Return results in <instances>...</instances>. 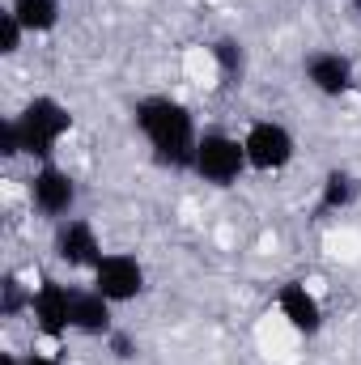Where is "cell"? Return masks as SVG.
I'll list each match as a JSON object with an SVG mask.
<instances>
[{"mask_svg":"<svg viewBox=\"0 0 361 365\" xmlns=\"http://www.w3.org/2000/svg\"><path fill=\"white\" fill-rule=\"evenodd\" d=\"M0 153H4V158H21V149H17V128H13V119H4V123H0Z\"/></svg>","mask_w":361,"mask_h":365,"instance_id":"ac0fdd59","label":"cell"},{"mask_svg":"<svg viewBox=\"0 0 361 365\" xmlns=\"http://www.w3.org/2000/svg\"><path fill=\"white\" fill-rule=\"evenodd\" d=\"M0 365H21V357L17 353H0Z\"/></svg>","mask_w":361,"mask_h":365,"instance_id":"ffe728a7","label":"cell"},{"mask_svg":"<svg viewBox=\"0 0 361 365\" xmlns=\"http://www.w3.org/2000/svg\"><path fill=\"white\" fill-rule=\"evenodd\" d=\"M357 4H361V0H357Z\"/></svg>","mask_w":361,"mask_h":365,"instance_id":"44dd1931","label":"cell"},{"mask_svg":"<svg viewBox=\"0 0 361 365\" xmlns=\"http://www.w3.org/2000/svg\"><path fill=\"white\" fill-rule=\"evenodd\" d=\"M13 17L26 26V34H51L60 26V0H9Z\"/></svg>","mask_w":361,"mask_h":365,"instance_id":"4fadbf2b","label":"cell"},{"mask_svg":"<svg viewBox=\"0 0 361 365\" xmlns=\"http://www.w3.org/2000/svg\"><path fill=\"white\" fill-rule=\"evenodd\" d=\"M251 170L247 162V149H243V136H230V132H200V145H195V162H191V175L204 179L208 187H234Z\"/></svg>","mask_w":361,"mask_h":365,"instance_id":"3957f363","label":"cell"},{"mask_svg":"<svg viewBox=\"0 0 361 365\" xmlns=\"http://www.w3.org/2000/svg\"><path fill=\"white\" fill-rule=\"evenodd\" d=\"M302 77H306V86L315 93H323V98H345V93L353 90V81H357V73H353V60L349 56H340V51H310L306 60H302Z\"/></svg>","mask_w":361,"mask_h":365,"instance_id":"9c48e42d","label":"cell"},{"mask_svg":"<svg viewBox=\"0 0 361 365\" xmlns=\"http://www.w3.org/2000/svg\"><path fill=\"white\" fill-rule=\"evenodd\" d=\"M243 149H247L251 170L276 175V170H285V166L293 162L298 140H293V132H289L280 119H255V123L243 132Z\"/></svg>","mask_w":361,"mask_h":365,"instance_id":"277c9868","label":"cell"},{"mask_svg":"<svg viewBox=\"0 0 361 365\" xmlns=\"http://www.w3.org/2000/svg\"><path fill=\"white\" fill-rule=\"evenodd\" d=\"M276 310L280 319L298 331V336H319L323 331V302L302 284V280H285L276 289Z\"/></svg>","mask_w":361,"mask_h":365,"instance_id":"30bf717a","label":"cell"},{"mask_svg":"<svg viewBox=\"0 0 361 365\" xmlns=\"http://www.w3.org/2000/svg\"><path fill=\"white\" fill-rule=\"evenodd\" d=\"M26 191H30L34 212L47 217V221H64L77 208V179L64 166H56V162H39L30 182H26Z\"/></svg>","mask_w":361,"mask_h":365,"instance_id":"5b68a950","label":"cell"},{"mask_svg":"<svg viewBox=\"0 0 361 365\" xmlns=\"http://www.w3.org/2000/svg\"><path fill=\"white\" fill-rule=\"evenodd\" d=\"M106 349H111V357H115V361H132V357L141 353V344H136L128 331H119V327L106 336Z\"/></svg>","mask_w":361,"mask_h":365,"instance_id":"e0dca14e","label":"cell"},{"mask_svg":"<svg viewBox=\"0 0 361 365\" xmlns=\"http://www.w3.org/2000/svg\"><path fill=\"white\" fill-rule=\"evenodd\" d=\"M30 319L47 340H60L73 331V289L56 276H43L30 297Z\"/></svg>","mask_w":361,"mask_h":365,"instance_id":"52a82bcc","label":"cell"},{"mask_svg":"<svg viewBox=\"0 0 361 365\" xmlns=\"http://www.w3.org/2000/svg\"><path fill=\"white\" fill-rule=\"evenodd\" d=\"M13 128H17V149L34 162H56V145L73 132V110L51 98V93H39L30 98L17 115H13Z\"/></svg>","mask_w":361,"mask_h":365,"instance_id":"7a4b0ae2","label":"cell"},{"mask_svg":"<svg viewBox=\"0 0 361 365\" xmlns=\"http://www.w3.org/2000/svg\"><path fill=\"white\" fill-rule=\"evenodd\" d=\"M132 119H136V132L145 136L149 153L158 166H171V170H191L195 162V145H200V132H195V119L191 110L183 106L179 98H166V93H149L132 106Z\"/></svg>","mask_w":361,"mask_h":365,"instance_id":"6da1fadb","label":"cell"},{"mask_svg":"<svg viewBox=\"0 0 361 365\" xmlns=\"http://www.w3.org/2000/svg\"><path fill=\"white\" fill-rule=\"evenodd\" d=\"M21 38H26V26L13 17V9L0 13V56H17L21 51Z\"/></svg>","mask_w":361,"mask_h":365,"instance_id":"2e32d148","label":"cell"},{"mask_svg":"<svg viewBox=\"0 0 361 365\" xmlns=\"http://www.w3.org/2000/svg\"><path fill=\"white\" fill-rule=\"evenodd\" d=\"M361 195V179L349 170V166H332L323 182H319V217H327V212H345V208H353Z\"/></svg>","mask_w":361,"mask_h":365,"instance_id":"7c38bea8","label":"cell"},{"mask_svg":"<svg viewBox=\"0 0 361 365\" xmlns=\"http://www.w3.org/2000/svg\"><path fill=\"white\" fill-rule=\"evenodd\" d=\"M73 331L106 340L115 331V302H106L98 289H73Z\"/></svg>","mask_w":361,"mask_h":365,"instance_id":"8fae6325","label":"cell"},{"mask_svg":"<svg viewBox=\"0 0 361 365\" xmlns=\"http://www.w3.org/2000/svg\"><path fill=\"white\" fill-rule=\"evenodd\" d=\"M213 60H217V68H221V77H225V86H234V81H243V73H247V51H243V43L238 38H217L213 43Z\"/></svg>","mask_w":361,"mask_h":365,"instance_id":"5bb4252c","label":"cell"},{"mask_svg":"<svg viewBox=\"0 0 361 365\" xmlns=\"http://www.w3.org/2000/svg\"><path fill=\"white\" fill-rule=\"evenodd\" d=\"M21 365H64V361L51 357V353H30V357H21Z\"/></svg>","mask_w":361,"mask_h":365,"instance_id":"d6986e66","label":"cell"},{"mask_svg":"<svg viewBox=\"0 0 361 365\" xmlns=\"http://www.w3.org/2000/svg\"><path fill=\"white\" fill-rule=\"evenodd\" d=\"M90 272H93V289L115 306H128L145 293V264L128 251H102V259Z\"/></svg>","mask_w":361,"mask_h":365,"instance_id":"8992f818","label":"cell"},{"mask_svg":"<svg viewBox=\"0 0 361 365\" xmlns=\"http://www.w3.org/2000/svg\"><path fill=\"white\" fill-rule=\"evenodd\" d=\"M51 255H56L64 268H93V264L102 259L98 230H93L86 217H64V221H56V230H51Z\"/></svg>","mask_w":361,"mask_h":365,"instance_id":"ba28073f","label":"cell"},{"mask_svg":"<svg viewBox=\"0 0 361 365\" xmlns=\"http://www.w3.org/2000/svg\"><path fill=\"white\" fill-rule=\"evenodd\" d=\"M30 297H34V289H30V284H21V276L4 272V280H0V314H4V319L30 314Z\"/></svg>","mask_w":361,"mask_h":365,"instance_id":"9a60e30c","label":"cell"}]
</instances>
